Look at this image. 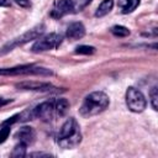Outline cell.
I'll use <instances>...</instances> for the list:
<instances>
[{
    "instance_id": "e0dca14e",
    "label": "cell",
    "mask_w": 158,
    "mask_h": 158,
    "mask_svg": "<svg viewBox=\"0 0 158 158\" xmlns=\"http://www.w3.org/2000/svg\"><path fill=\"white\" fill-rule=\"evenodd\" d=\"M95 52V48L93 46H85V44H81V46H78L74 51L75 54H85V56H89V54H93Z\"/></svg>"
},
{
    "instance_id": "ac0fdd59",
    "label": "cell",
    "mask_w": 158,
    "mask_h": 158,
    "mask_svg": "<svg viewBox=\"0 0 158 158\" xmlns=\"http://www.w3.org/2000/svg\"><path fill=\"white\" fill-rule=\"evenodd\" d=\"M149 98H151V105L153 107V110H158V89L156 86H153L149 91Z\"/></svg>"
},
{
    "instance_id": "d6986e66",
    "label": "cell",
    "mask_w": 158,
    "mask_h": 158,
    "mask_svg": "<svg viewBox=\"0 0 158 158\" xmlns=\"http://www.w3.org/2000/svg\"><path fill=\"white\" fill-rule=\"evenodd\" d=\"M10 130L11 128H10L9 125H5V126H2V128H0V143L6 141V138L10 135Z\"/></svg>"
},
{
    "instance_id": "7a4b0ae2",
    "label": "cell",
    "mask_w": 158,
    "mask_h": 158,
    "mask_svg": "<svg viewBox=\"0 0 158 158\" xmlns=\"http://www.w3.org/2000/svg\"><path fill=\"white\" fill-rule=\"evenodd\" d=\"M81 142V132L75 118H68L60 127L58 133V144L64 149L75 148Z\"/></svg>"
},
{
    "instance_id": "ba28073f",
    "label": "cell",
    "mask_w": 158,
    "mask_h": 158,
    "mask_svg": "<svg viewBox=\"0 0 158 158\" xmlns=\"http://www.w3.org/2000/svg\"><path fill=\"white\" fill-rule=\"evenodd\" d=\"M85 35V27L81 22H72L65 31V36L67 38L72 40V41H77L83 38Z\"/></svg>"
},
{
    "instance_id": "8992f818",
    "label": "cell",
    "mask_w": 158,
    "mask_h": 158,
    "mask_svg": "<svg viewBox=\"0 0 158 158\" xmlns=\"http://www.w3.org/2000/svg\"><path fill=\"white\" fill-rule=\"evenodd\" d=\"M62 42V36L57 35V33H48L43 37H38L37 41L35 42V44L32 46L31 51L35 53H40V52H44V51H49L53 48L59 47Z\"/></svg>"
},
{
    "instance_id": "9c48e42d",
    "label": "cell",
    "mask_w": 158,
    "mask_h": 158,
    "mask_svg": "<svg viewBox=\"0 0 158 158\" xmlns=\"http://www.w3.org/2000/svg\"><path fill=\"white\" fill-rule=\"evenodd\" d=\"M73 9V0H59L54 9L51 12V16L54 19H59L63 17L64 15H67L68 12H70Z\"/></svg>"
},
{
    "instance_id": "5bb4252c",
    "label": "cell",
    "mask_w": 158,
    "mask_h": 158,
    "mask_svg": "<svg viewBox=\"0 0 158 158\" xmlns=\"http://www.w3.org/2000/svg\"><path fill=\"white\" fill-rule=\"evenodd\" d=\"M111 33L115 35L116 37H127L130 35V30L125 26H121V25H116V26H112L111 27Z\"/></svg>"
},
{
    "instance_id": "277c9868",
    "label": "cell",
    "mask_w": 158,
    "mask_h": 158,
    "mask_svg": "<svg viewBox=\"0 0 158 158\" xmlns=\"http://www.w3.org/2000/svg\"><path fill=\"white\" fill-rule=\"evenodd\" d=\"M42 75L48 77L52 75V72L47 68L35 67L33 64H23L14 68H2L0 69V75Z\"/></svg>"
},
{
    "instance_id": "44dd1931",
    "label": "cell",
    "mask_w": 158,
    "mask_h": 158,
    "mask_svg": "<svg viewBox=\"0 0 158 158\" xmlns=\"http://www.w3.org/2000/svg\"><path fill=\"white\" fill-rule=\"evenodd\" d=\"M10 0H0V6H10Z\"/></svg>"
},
{
    "instance_id": "ffe728a7",
    "label": "cell",
    "mask_w": 158,
    "mask_h": 158,
    "mask_svg": "<svg viewBox=\"0 0 158 158\" xmlns=\"http://www.w3.org/2000/svg\"><path fill=\"white\" fill-rule=\"evenodd\" d=\"M15 2H16L19 6H21V7H26V9L31 7L30 0H15Z\"/></svg>"
},
{
    "instance_id": "7c38bea8",
    "label": "cell",
    "mask_w": 158,
    "mask_h": 158,
    "mask_svg": "<svg viewBox=\"0 0 158 158\" xmlns=\"http://www.w3.org/2000/svg\"><path fill=\"white\" fill-rule=\"evenodd\" d=\"M112 7H114V0H102L95 11V16L102 17V16L107 15L112 10Z\"/></svg>"
},
{
    "instance_id": "6da1fadb",
    "label": "cell",
    "mask_w": 158,
    "mask_h": 158,
    "mask_svg": "<svg viewBox=\"0 0 158 158\" xmlns=\"http://www.w3.org/2000/svg\"><path fill=\"white\" fill-rule=\"evenodd\" d=\"M109 104H110V100L105 93L94 91L85 96V99L79 109V114H80V116H83L85 118L93 117V116H96L100 112H102L109 106Z\"/></svg>"
},
{
    "instance_id": "2e32d148",
    "label": "cell",
    "mask_w": 158,
    "mask_h": 158,
    "mask_svg": "<svg viewBox=\"0 0 158 158\" xmlns=\"http://www.w3.org/2000/svg\"><path fill=\"white\" fill-rule=\"evenodd\" d=\"M139 5V0H126L125 5L122 6V12L123 14H130L133 10H136V7Z\"/></svg>"
},
{
    "instance_id": "30bf717a",
    "label": "cell",
    "mask_w": 158,
    "mask_h": 158,
    "mask_svg": "<svg viewBox=\"0 0 158 158\" xmlns=\"http://www.w3.org/2000/svg\"><path fill=\"white\" fill-rule=\"evenodd\" d=\"M16 88L21 90H36V91H49L53 86L48 83H41V81H22L20 84H16Z\"/></svg>"
},
{
    "instance_id": "7402d4cb",
    "label": "cell",
    "mask_w": 158,
    "mask_h": 158,
    "mask_svg": "<svg viewBox=\"0 0 158 158\" xmlns=\"http://www.w3.org/2000/svg\"><path fill=\"white\" fill-rule=\"evenodd\" d=\"M10 101H11V100H5V99H1V98H0V107L4 106V105H6V104L10 102Z\"/></svg>"
},
{
    "instance_id": "52a82bcc",
    "label": "cell",
    "mask_w": 158,
    "mask_h": 158,
    "mask_svg": "<svg viewBox=\"0 0 158 158\" xmlns=\"http://www.w3.org/2000/svg\"><path fill=\"white\" fill-rule=\"evenodd\" d=\"M54 111V101H43L40 105H37L35 109H32L33 112V117H38V118H49L52 116V112Z\"/></svg>"
},
{
    "instance_id": "5b68a950",
    "label": "cell",
    "mask_w": 158,
    "mask_h": 158,
    "mask_svg": "<svg viewBox=\"0 0 158 158\" xmlns=\"http://www.w3.org/2000/svg\"><path fill=\"white\" fill-rule=\"evenodd\" d=\"M126 104L128 110L132 112H142L147 106V101L142 91L133 86H130L126 91Z\"/></svg>"
},
{
    "instance_id": "3957f363",
    "label": "cell",
    "mask_w": 158,
    "mask_h": 158,
    "mask_svg": "<svg viewBox=\"0 0 158 158\" xmlns=\"http://www.w3.org/2000/svg\"><path fill=\"white\" fill-rule=\"evenodd\" d=\"M44 32V25L43 23H40V25H36L35 27H32L31 30L26 31L25 33H22L21 36L14 38V40H10L9 42H6L1 48H0V56H5L9 52H11L14 48L19 47V46H23L33 40H37L38 37H41V35Z\"/></svg>"
},
{
    "instance_id": "8fae6325",
    "label": "cell",
    "mask_w": 158,
    "mask_h": 158,
    "mask_svg": "<svg viewBox=\"0 0 158 158\" xmlns=\"http://www.w3.org/2000/svg\"><path fill=\"white\" fill-rule=\"evenodd\" d=\"M16 137L20 139V142H23V143L27 146V144H31V143L35 141L36 133H35V131H33L32 127L25 126V127H22V128H20V130L17 131Z\"/></svg>"
},
{
    "instance_id": "4fadbf2b",
    "label": "cell",
    "mask_w": 158,
    "mask_h": 158,
    "mask_svg": "<svg viewBox=\"0 0 158 158\" xmlns=\"http://www.w3.org/2000/svg\"><path fill=\"white\" fill-rule=\"evenodd\" d=\"M69 109V102L67 99H58L57 101H54V111L58 116H63L65 115V112Z\"/></svg>"
},
{
    "instance_id": "9a60e30c",
    "label": "cell",
    "mask_w": 158,
    "mask_h": 158,
    "mask_svg": "<svg viewBox=\"0 0 158 158\" xmlns=\"http://www.w3.org/2000/svg\"><path fill=\"white\" fill-rule=\"evenodd\" d=\"M26 156V144L23 142H20L19 144L15 146L14 151L11 152V157H15V158H22Z\"/></svg>"
}]
</instances>
